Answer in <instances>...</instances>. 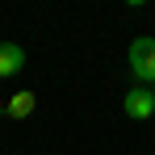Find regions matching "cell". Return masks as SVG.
<instances>
[{"instance_id":"277c9868","label":"cell","mask_w":155,"mask_h":155,"mask_svg":"<svg viewBox=\"0 0 155 155\" xmlns=\"http://www.w3.org/2000/svg\"><path fill=\"white\" fill-rule=\"evenodd\" d=\"M21 67H25V51H21L17 42H0V80L17 76Z\"/></svg>"},{"instance_id":"5b68a950","label":"cell","mask_w":155,"mask_h":155,"mask_svg":"<svg viewBox=\"0 0 155 155\" xmlns=\"http://www.w3.org/2000/svg\"><path fill=\"white\" fill-rule=\"evenodd\" d=\"M151 92H155V88H151Z\"/></svg>"},{"instance_id":"7a4b0ae2","label":"cell","mask_w":155,"mask_h":155,"mask_svg":"<svg viewBox=\"0 0 155 155\" xmlns=\"http://www.w3.org/2000/svg\"><path fill=\"white\" fill-rule=\"evenodd\" d=\"M122 109H126V117L143 122V117H151V113H155V92L138 84V88H130L126 97H122Z\"/></svg>"},{"instance_id":"6da1fadb","label":"cell","mask_w":155,"mask_h":155,"mask_svg":"<svg viewBox=\"0 0 155 155\" xmlns=\"http://www.w3.org/2000/svg\"><path fill=\"white\" fill-rule=\"evenodd\" d=\"M130 76L143 88H155V38H134L130 42Z\"/></svg>"},{"instance_id":"3957f363","label":"cell","mask_w":155,"mask_h":155,"mask_svg":"<svg viewBox=\"0 0 155 155\" xmlns=\"http://www.w3.org/2000/svg\"><path fill=\"white\" fill-rule=\"evenodd\" d=\"M0 109H4V117H8V122H21V117H29V113L38 109V97H34L29 88H21V92H13Z\"/></svg>"}]
</instances>
